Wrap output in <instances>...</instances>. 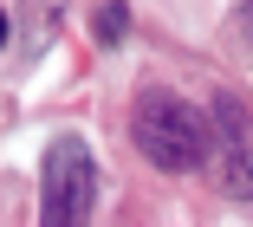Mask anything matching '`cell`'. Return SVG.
I'll list each match as a JSON object with an SVG mask.
<instances>
[{
    "label": "cell",
    "instance_id": "cell-1",
    "mask_svg": "<svg viewBox=\"0 0 253 227\" xmlns=\"http://www.w3.org/2000/svg\"><path fill=\"white\" fill-rule=\"evenodd\" d=\"M130 136H136V149L156 162V169H169V176H188V169L208 162V117H201L195 104H182L175 91H163V85L136 91Z\"/></svg>",
    "mask_w": 253,
    "mask_h": 227
},
{
    "label": "cell",
    "instance_id": "cell-5",
    "mask_svg": "<svg viewBox=\"0 0 253 227\" xmlns=\"http://www.w3.org/2000/svg\"><path fill=\"white\" fill-rule=\"evenodd\" d=\"M234 26H240V39L253 45V0H240V13H234Z\"/></svg>",
    "mask_w": 253,
    "mask_h": 227
},
{
    "label": "cell",
    "instance_id": "cell-2",
    "mask_svg": "<svg viewBox=\"0 0 253 227\" xmlns=\"http://www.w3.org/2000/svg\"><path fill=\"white\" fill-rule=\"evenodd\" d=\"M97 208V156L78 130L45 143L39 162V227H91Z\"/></svg>",
    "mask_w": 253,
    "mask_h": 227
},
{
    "label": "cell",
    "instance_id": "cell-4",
    "mask_svg": "<svg viewBox=\"0 0 253 227\" xmlns=\"http://www.w3.org/2000/svg\"><path fill=\"white\" fill-rule=\"evenodd\" d=\"M91 33H97V45H124V33H130V7H124V0H104V7L91 13Z\"/></svg>",
    "mask_w": 253,
    "mask_h": 227
},
{
    "label": "cell",
    "instance_id": "cell-6",
    "mask_svg": "<svg viewBox=\"0 0 253 227\" xmlns=\"http://www.w3.org/2000/svg\"><path fill=\"white\" fill-rule=\"evenodd\" d=\"M0 45H7V7H0Z\"/></svg>",
    "mask_w": 253,
    "mask_h": 227
},
{
    "label": "cell",
    "instance_id": "cell-3",
    "mask_svg": "<svg viewBox=\"0 0 253 227\" xmlns=\"http://www.w3.org/2000/svg\"><path fill=\"white\" fill-rule=\"evenodd\" d=\"M208 162L214 182L227 195H253V110L227 91H214V117H208Z\"/></svg>",
    "mask_w": 253,
    "mask_h": 227
}]
</instances>
